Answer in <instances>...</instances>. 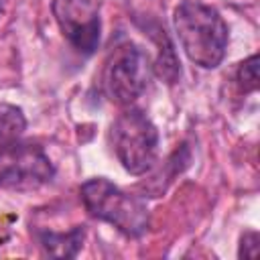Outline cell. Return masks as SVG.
Instances as JSON below:
<instances>
[{"label": "cell", "instance_id": "7", "mask_svg": "<svg viewBox=\"0 0 260 260\" xmlns=\"http://www.w3.org/2000/svg\"><path fill=\"white\" fill-rule=\"evenodd\" d=\"M85 230L81 225H75L67 234H57V232H41V244L47 250V254L55 258H73L83 246Z\"/></svg>", "mask_w": 260, "mask_h": 260}, {"label": "cell", "instance_id": "2", "mask_svg": "<svg viewBox=\"0 0 260 260\" xmlns=\"http://www.w3.org/2000/svg\"><path fill=\"white\" fill-rule=\"evenodd\" d=\"M79 193L91 217L112 223L130 238L142 236L150 225L146 203L140 197L122 191L104 177L85 181Z\"/></svg>", "mask_w": 260, "mask_h": 260}, {"label": "cell", "instance_id": "5", "mask_svg": "<svg viewBox=\"0 0 260 260\" xmlns=\"http://www.w3.org/2000/svg\"><path fill=\"white\" fill-rule=\"evenodd\" d=\"M55 175V167L41 146L35 144H10L0 150V187L30 191L49 183Z\"/></svg>", "mask_w": 260, "mask_h": 260}, {"label": "cell", "instance_id": "11", "mask_svg": "<svg viewBox=\"0 0 260 260\" xmlns=\"http://www.w3.org/2000/svg\"><path fill=\"white\" fill-rule=\"evenodd\" d=\"M256 254H258V234L246 232L240 244V258H256Z\"/></svg>", "mask_w": 260, "mask_h": 260}, {"label": "cell", "instance_id": "12", "mask_svg": "<svg viewBox=\"0 0 260 260\" xmlns=\"http://www.w3.org/2000/svg\"><path fill=\"white\" fill-rule=\"evenodd\" d=\"M0 16H2V0H0Z\"/></svg>", "mask_w": 260, "mask_h": 260}, {"label": "cell", "instance_id": "6", "mask_svg": "<svg viewBox=\"0 0 260 260\" xmlns=\"http://www.w3.org/2000/svg\"><path fill=\"white\" fill-rule=\"evenodd\" d=\"M53 16L63 37L83 55H91L100 45V6L93 0H53Z\"/></svg>", "mask_w": 260, "mask_h": 260}, {"label": "cell", "instance_id": "1", "mask_svg": "<svg viewBox=\"0 0 260 260\" xmlns=\"http://www.w3.org/2000/svg\"><path fill=\"white\" fill-rule=\"evenodd\" d=\"M173 24L185 55L199 67H217L228 49V24L221 14L201 2L185 0L175 8Z\"/></svg>", "mask_w": 260, "mask_h": 260}, {"label": "cell", "instance_id": "4", "mask_svg": "<svg viewBox=\"0 0 260 260\" xmlns=\"http://www.w3.org/2000/svg\"><path fill=\"white\" fill-rule=\"evenodd\" d=\"M150 73L152 65L140 47L132 43L120 45L114 49L104 69L106 95L120 106H130L146 91Z\"/></svg>", "mask_w": 260, "mask_h": 260}, {"label": "cell", "instance_id": "10", "mask_svg": "<svg viewBox=\"0 0 260 260\" xmlns=\"http://www.w3.org/2000/svg\"><path fill=\"white\" fill-rule=\"evenodd\" d=\"M236 79H238V85L242 87V91H246V93L258 89V55H250L246 61L240 63V67L236 71Z\"/></svg>", "mask_w": 260, "mask_h": 260}, {"label": "cell", "instance_id": "3", "mask_svg": "<svg viewBox=\"0 0 260 260\" xmlns=\"http://www.w3.org/2000/svg\"><path fill=\"white\" fill-rule=\"evenodd\" d=\"M110 140L120 165L130 175H144L154 167L158 130L142 110L122 112L110 128Z\"/></svg>", "mask_w": 260, "mask_h": 260}, {"label": "cell", "instance_id": "9", "mask_svg": "<svg viewBox=\"0 0 260 260\" xmlns=\"http://www.w3.org/2000/svg\"><path fill=\"white\" fill-rule=\"evenodd\" d=\"M154 73L167 81V83H177L179 77H181V63L177 59V53H175V47L173 43L169 41V37L165 35V30L160 32V49H158V57L152 65Z\"/></svg>", "mask_w": 260, "mask_h": 260}, {"label": "cell", "instance_id": "8", "mask_svg": "<svg viewBox=\"0 0 260 260\" xmlns=\"http://www.w3.org/2000/svg\"><path fill=\"white\" fill-rule=\"evenodd\" d=\"M26 128V120L20 108L0 104V150L14 144Z\"/></svg>", "mask_w": 260, "mask_h": 260}]
</instances>
